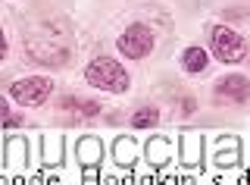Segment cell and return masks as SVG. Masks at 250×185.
Segmentation results:
<instances>
[{"label": "cell", "mask_w": 250, "mask_h": 185, "mask_svg": "<svg viewBox=\"0 0 250 185\" xmlns=\"http://www.w3.org/2000/svg\"><path fill=\"white\" fill-rule=\"evenodd\" d=\"M25 47H28V53L38 60V63H47V66H62L69 60V44L62 41L60 35H50V28L31 32L25 38Z\"/></svg>", "instance_id": "cell-1"}, {"label": "cell", "mask_w": 250, "mask_h": 185, "mask_svg": "<svg viewBox=\"0 0 250 185\" xmlns=\"http://www.w3.org/2000/svg\"><path fill=\"white\" fill-rule=\"evenodd\" d=\"M84 79L100 91H128V72L109 57H97L84 69Z\"/></svg>", "instance_id": "cell-2"}, {"label": "cell", "mask_w": 250, "mask_h": 185, "mask_svg": "<svg viewBox=\"0 0 250 185\" xmlns=\"http://www.w3.org/2000/svg\"><path fill=\"white\" fill-rule=\"evenodd\" d=\"M209 41H213V53L222 63H241V60L247 57L244 38L238 32H231V28H225V25H216L213 35H209Z\"/></svg>", "instance_id": "cell-3"}, {"label": "cell", "mask_w": 250, "mask_h": 185, "mask_svg": "<svg viewBox=\"0 0 250 185\" xmlns=\"http://www.w3.org/2000/svg\"><path fill=\"white\" fill-rule=\"evenodd\" d=\"M50 91H53V82L50 79H19L16 85H10V94H13V101H19L22 107H38V104H44L47 97H50Z\"/></svg>", "instance_id": "cell-4"}, {"label": "cell", "mask_w": 250, "mask_h": 185, "mask_svg": "<svg viewBox=\"0 0 250 185\" xmlns=\"http://www.w3.org/2000/svg\"><path fill=\"white\" fill-rule=\"evenodd\" d=\"M119 50L125 53V57H131V60L147 57V53L153 50V32L144 28V25H131L128 32L119 38Z\"/></svg>", "instance_id": "cell-5"}, {"label": "cell", "mask_w": 250, "mask_h": 185, "mask_svg": "<svg viewBox=\"0 0 250 185\" xmlns=\"http://www.w3.org/2000/svg\"><path fill=\"white\" fill-rule=\"evenodd\" d=\"M216 94H219V97H225V101H238V104H244L247 97H250V82L244 79V75H229V79L216 82Z\"/></svg>", "instance_id": "cell-6"}, {"label": "cell", "mask_w": 250, "mask_h": 185, "mask_svg": "<svg viewBox=\"0 0 250 185\" xmlns=\"http://www.w3.org/2000/svg\"><path fill=\"white\" fill-rule=\"evenodd\" d=\"M207 50L203 47H188L185 53H182V66L188 69V72H203V69H207Z\"/></svg>", "instance_id": "cell-7"}, {"label": "cell", "mask_w": 250, "mask_h": 185, "mask_svg": "<svg viewBox=\"0 0 250 185\" xmlns=\"http://www.w3.org/2000/svg\"><path fill=\"white\" fill-rule=\"evenodd\" d=\"M62 110H78L82 116H94V113L100 110L97 104H91V101H78V97H62Z\"/></svg>", "instance_id": "cell-8"}, {"label": "cell", "mask_w": 250, "mask_h": 185, "mask_svg": "<svg viewBox=\"0 0 250 185\" xmlns=\"http://www.w3.org/2000/svg\"><path fill=\"white\" fill-rule=\"evenodd\" d=\"M156 119H160V113H156L153 107H144V110H138L135 116H131V126L135 129H150V126H156Z\"/></svg>", "instance_id": "cell-9"}, {"label": "cell", "mask_w": 250, "mask_h": 185, "mask_svg": "<svg viewBox=\"0 0 250 185\" xmlns=\"http://www.w3.org/2000/svg\"><path fill=\"white\" fill-rule=\"evenodd\" d=\"M200 148H197V138H188V144H185V160H191L194 163V154H197Z\"/></svg>", "instance_id": "cell-10"}, {"label": "cell", "mask_w": 250, "mask_h": 185, "mask_svg": "<svg viewBox=\"0 0 250 185\" xmlns=\"http://www.w3.org/2000/svg\"><path fill=\"white\" fill-rule=\"evenodd\" d=\"M82 151H84V157H88V163H91V154H100V144L97 141H84Z\"/></svg>", "instance_id": "cell-11"}, {"label": "cell", "mask_w": 250, "mask_h": 185, "mask_svg": "<svg viewBox=\"0 0 250 185\" xmlns=\"http://www.w3.org/2000/svg\"><path fill=\"white\" fill-rule=\"evenodd\" d=\"M3 57H6V35H3V28H0V63H3Z\"/></svg>", "instance_id": "cell-12"}, {"label": "cell", "mask_w": 250, "mask_h": 185, "mask_svg": "<svg viewBox=\"0 0 250 185\" xmlns=\"http://www.w3.org/2000/svg\"><path fill=\"white\" fill-rule=\"evenodd\" d=\"M6 116H10V107H6V101L0 97V119H6Z\"/></svg>", "instance_id": "cell-13"}]
</instances>
